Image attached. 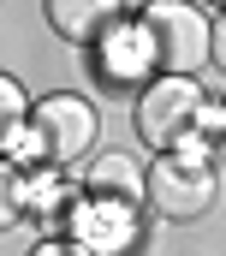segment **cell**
<instances>
[{
  "label": "cell",
  "instance_id": "6da1fadb",
  "mask_svg": "<svg viewBox=\"0 0 226 256\" xmlns=\"http://www.w3.org/2000/svg\"><path fill=\"white\" fill-rule=\"evenodd\" d=\"M131 131L143 149L172 155L184 149L190 137H208L214 143V96L202 90V78H149L137 96H131Z\"/></svg>",
  "mask_w": 226,
  "mask_h": 256
},
{
  "label": "cell",
  "instance_id": "7a4b0ae2",
  "mask_svg": "<svg viewBox=\"0 0 226 256\" xmlns=\"http://www.w3.org/2000/svg\"><path fill=\"white\" fill-rule=\"evenodd\" d=\"M220 202V167L214 155H155L143 167V214L167 220V226H190V220H208Z\"/></svg>",
  "mask_w": 226,
  "mask_h": 256
},
{
  "label": "cell",
  "instance_id": "3957f363",
  "mask_svg": "<svg viewBox=\"0 0 226 256\" xmlns=\"http://www.w3.org/2000/svg\"><path fill=\"white\" fill-rule=\"evenodd\" d=\"M24 126H30V137H36V149H42V167H72V161H84V155L96 149L102 114H96L90 96L54 90V96L30 102V120H24Z\"/></svg>",
  "mask_w": 226,
  "mask_h": 256
},
{
  "label": "cell",
  "instance_id": "277c9868",
  "mask_svg": "<svg viewBox=\"0 0 226 256\" xmlns=\"http://www.w3.org/2000/svg\"><path fill=\"white\" fill-rule=\"evenodd\" d=\"M137 18H143L167 78H202L208 72V12L196 0H149Z\"/></svg>",
  "mask_w": 226,
  "mask_h": 256
},
{
  "label": "cell",
  "instance_id": "5b68a950",
  "mask_svg": "<svg viewBox=\"0 0 226 256\" xmlns=\"http://www.w3.org/2000/svg\"><path fill=\"white\" fill-rule=\"evenodd\" d=\"M66 244L78 256H143L149 220L131 202H108V196H78L66 214Z\"/></svg>",
  "mask_w": 226,
  "mask_h": 256
},
{
  "label": "cell",
  "instance_id": "8992f818",
  "mask_svg": "<svg viewBox=\"0 0 226 256\" xmlns=\"http://www.w3.org/2000/svg\"><path fill=\"white\" fill-rule=\"evenodd\" d=\"M90 72H96V84L113 90V96H137L149 78H161V60H155V42H149L143 18L125 12L108 36L90 48Z\"/></svg>",
  "mask_w": 226,
  "mask_h": 256
},
{
  "label": "cell",
  "instance_id": "52a82bcc",
  "mask_svg": "<svg viewBox=\"0 0 226 256\" xmlns=\"http://www.w3.org/2000/svg\"><path fill=\"white\" fill-rule=\"evenodd\" d=\"M42 18L66 48H96L113 24L125 18V0H42Z\"/></svg>",
  "mask_w": 226,
  "mask_h": 256
},
{
  "label": "cell",
  "instance_id": "ba28073f",
  "mask_svg": "<svg viewBox=\"0 0 226 256\" xmlns=\"http://www.w3.org/2000/svg\"><path fill=\"white\" fill-rule=\"evenodd\" d=\"M78 196H84V185H78L66 167H30V173H24V220H36L42 238H60Z\"/></svg>",
  "mask_w": 226,
  "mask_h": 256
},
{
  "label": "cell",
  "instance_id": "9c48e42d",
  "mask_svg": "<svg viewBox=\"0 0 226 256\" xmlns=\"http://www.w3.org/2000/svg\"><path fill=\"white\" fill-rule=\"evenodd\" d=\"M78 185H84V196H108V202L143 208V161L131 149H102V155H90Z\"/></svg>",
  "mask_w": 226,
  "mask_h": 256
},
{
  "label": "cell",
  "instance_id": "30bf717a",
  "mask_svg": "<svg viewBox=\"0 0 226 256\" xmlns=\"http://www.w3.org/2000/svg\"><path fill=\"white\" fill-rule=\"evenodd\" d=\"M30 120V96H24V84L12 78V72H0V149H6V137Z\"/></svg>",
  "mask_w": 226,
  "mask_h": 256
},
{
  "label": "cell",
  "instance_id": "8fae6325",
  "mask_svg": "<svg viewBox=\"0 0 226 256\" xmlns=\"http://www.w3.org/2000/svg\"><path fill=\"white\" fill-rule=\"evenodd\" d=\"M18 220H24V173L0 161V232H12Z\"/></svg>",
  "mask_w": 226,
  "mask_h": 256
},
{
  "label": "cell",
  "instance_id": "7c38bea8",
  "mask_svg": "<svg viewBox=\"0 0 226 256\" xmlns=\"http://www.w3.org/2000/svg\"><path fill=\"white\" fill-rule=\"evenodd\" d=\"M208 66L226 72V12H208Z\"/></svg>",
  "mask_w": 226,
  "mask_h": 256
},
{
  "label": "cell",
  "instance_id": "4fadbf2b",
  "mask_svg": "<svg viewBox=\"0 0 226 256\" xmlns=\"http://www.w3.org/2000/svg\"><path fill=\"white\" fill-rule=\"evenodd\" d=\"M30 256H78V250H72L66 238H36V244H30Z\"/></svg>",
  "mask_w": 226,
  "mask_h": 256
},
{
  "label": "cell",
  "instance_id": "5bb4252c",
  "mask_svg": "<svg viewBox=\"0 0 226 256\" xmlns=\"http://www.w3.org/2000/svg\"><path fill=\"white\" fill-rule=\"evenodd\" d=\"M214 143H226V96L214 102Z\"/></svg>",
  "mask_w": 226,
  "mask_h": 256
},
{
  "label": "cell",
  "instance_id": "9a60e30c",
  "mask_svg": "<svg viewBox=\"0 0 226 256\" xmlns=\"http://www.w3.org/2000/svg\"><path fill=\"white\" fill-rule=\"evenodd\" d=\"M208 6H214V12H226V0H202V12H208Z\"/></svg>",
  "mask_w": 226,
  "mask_h": 256
}]
</instances>
